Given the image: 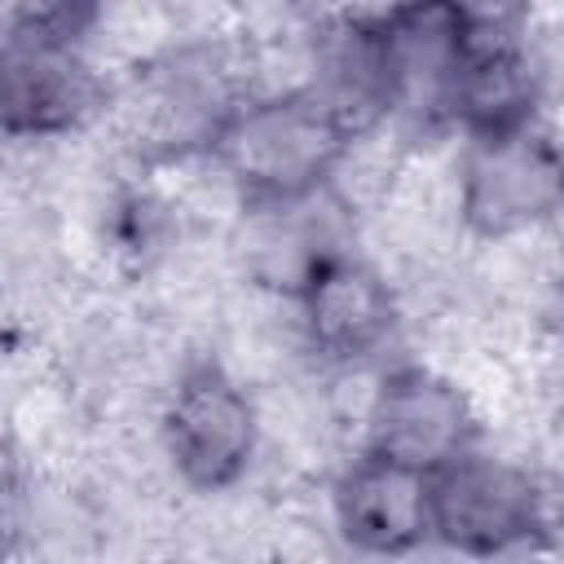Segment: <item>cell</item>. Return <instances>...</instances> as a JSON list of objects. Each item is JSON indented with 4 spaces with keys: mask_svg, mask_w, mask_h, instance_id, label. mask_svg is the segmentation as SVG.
I'll return each instance as SVG.
<instances>
[{
    "mask_svg": "<svg viewBox=\"0 0 564 564\" xmlns=\"http://www.w3.org/2000/svg\"><path fill=\"white\" fill-rule=\"evenodd\" d=\"M352 128L308 88H278L229 110L212 141L216 172L247 203H291L330 189Z\"/></svg>",
    "mask_w": 564,
    "mask_h": 564,
    "instance_id": "1",
    "label": "cell"
},
{
    "mask_svg": "<svg viewBox=\"0 0 564 564\" xmlns=\"http://www.w3.org/2000/svg\"><path fill=\"white\" fill-rule=\"evenodd\" d=\"M471 48L476 26L454 0H397L379 18L383 119L414 132L454 123Z\"/></svg>",
    "mask_w": 564,
    "mask_h": 564,
    "instance_id": "2",
    "label": "cell"
},
{
    "mask_svg": "<svg viewBox=\"0 0 564 564\" xmlns=\"http://www.w3.org/2000/svg\"><path fill=\"white\" fill-rule=\"evenodd\" d=\"M564 212V145L546 132L507 128L471 137L458 163L463 229L502 242L551 225Z\"/></svg>",
    "mask_w": 564,
    "mask_h": 564,
    "instance_id": "3",
    "label": "cell"
},
{
    "mask_svg": "<svg viewBox=\"0 0 564 564\" xmlns=\"http://www.w3.org/2000/svg\"><path fill=\"white\" fill-rule=\"evenodd\" d=\"M260 432L264 414L242 388V379L212 361L189 366L167 388L159 414L163 454L172 471L198 494L234 489L260 449Z\"/></svg>",
    "mask_w": 564,
    "mask_h": 564,
    "instance_id": "4",
    "label": "cell"
},
{
    "mask_svg": "<svg viewBox=\"0 0 564 564\" xmlns=\"http://www.w3.org/2000/svg\"><path fill=\"white\" fill-rule=\"evenodd\" d=\"M432 516L436 538L463 555H502L546 529L533 476L471 449L432 476Z\"/></svg>",
    "mask_w": 564,
    "mask_h": 564,
    "instance_id": "5",
    "label": "cell"
},
{
    "mask_svg": "<svg viewBox=\"0 0 564 564\" xmlns=\"http://www.w3.org/2000/svg\"><path fill=\"white\" fill-rule=\"evenodd\" d=\"M476 414L467 392L423 366L388 370L366 419V449L436 476L471 449Z\"/></svg>",
    "mask_w": 564,
    "mask_h": 564,
    "instance_id": "6",
    "label": "cell"
},
{
    "mask_svg": "<svg viewBox=\"0 0 564 564\" xmlns=\"http://www.w3.org/2000/svg\"><path fill=\"white\" fill-rule=\"evenodd\" d=\"M291 300L308 348L335 366L370 361L397 326V295L388 278L344 251L322 260Z\"/></svg>",
    "mask_w": 564,
    "mask_h": 564,
    "instance_id": "7",
    "label": "cell"
},
{
    "mask_svg": "<svg viewBox=\"0 0 564 564\" xmlns=\"http://www.w3.org/2000/svg\"><path fill=\"white\" fill-rule=\"evenodd\" d=\"M330 516L339 533L370 555H405L436 533L432 476L383 454H361L330 494Z\"/></svg>",
    "mask_w": 564,
    "mask_h": 564,
    "instance_id": "8",
    "label": "cell"
},
{
    "mask_svg": "<svg viewBox=\"0 0 564 564\" xmlns=\"http://www.w3.org/2000/svg\"><path fill=\"white\" fill-rule=\"evenodd\" d=\"M93 101H97V84L79 62L75 44H53L9 31L0 106H4V132L13 141L62 137L88 115Z\"/></svg>",
    "mask_w": 564,
    "mask_h": 564,
    "instance_id": "9",
    "label": "cell"
},
{
    "mask_svg": "<svg viewBox=\"0 0 564 564\" xmlns=\"http://www.w3.org/2000/svg\"><path fill=\"white\" fill-rule=\"evenodd\" d=\"M106 4L110 0H9V31L79 44L97 22H106Z\"/></svg>",
    "mask_w": 564,
    "mask_h": 564,
    "instance_id": "10",
    "label": "cell"
},
{
    "mask_svg": "<svg viewBox=\"0 0 564 564\" xmlns=\"http://www.w3.org/2000/svg\"><path fill=\"white\" fill-rule=\"evenodd\" d=\"M476 31H511V18L524 9V0H454Z\"/></svg>",
    "mask_w": 564,
    "mask_h": 564,
    "instance_id": "11",
    "label": "cell"
},
{
    "mask_svg": "<svg viewBox=\"0 0 564 564\" xmlns=\"http://www.w3.org/2000/svg\"><path fill=\"white\" fill-rule=\"evenodd\" d=\"M551 322H555V335H560V344H564V278H560L555 291H551Z\"/></svg>",
    "mask_w": 564,
    "mask_h": 564,
    "instance_id": "12",
    "label": "cell"
}]
</instances>
